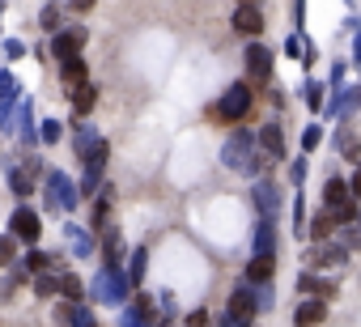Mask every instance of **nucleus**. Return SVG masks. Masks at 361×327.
<instances>
[{"instance_id":"22","label":"nucleus","mask_w":361,"mask_h":327,"mask_svg":"<svg viewBox=\"0 0 361 327\" xmlns=\"http://www.w3.org/2000/svg\"><path fill=\"white\" fill-rule=\"evenodd\" d=\"M276 251V230H272V221H259V234H255V255H272ZM276 259V255H272Z\"/></svg>"},{"instance_id":"38","label":"nucleus","mask_w":361,"mask_h":327,"mask_svg":"<svg viewBox=\"0 0 361 327\" xmlns=\"http://www.w3.org/2000/svg\"><path fill=\"white\" fill-rule=\"evenodd\" d=\"M188 327H209V314H204V310H192V319H188Z\"/></svg>"},{"instance_id":"26","label":"nucleus","mask_w":361,"mask_h":327,"mask_svg":"<svg viewBox=\"0 0 361 327\" xmlns=\"http://www.w3.org/2000/svg\"><path fill=\"white\" fill-rule=\"evenodd\" d=\"M102 192V166H85V179H81V196H94Z\"/></svg>"},{"instance_id":"34","label":"nucleus","mask_w":361,"mask_h":327,"mask_svg":"<svg viewBox=\"0 0 361 327\" xmlns=\"http://www.w3.org/2000/svg\"><path fill=\"white\" fill-rule=\"evenodd\" d=\"M68 238H73V251H77V255H90V238H85L81 230H68Z\"/></svg>"},{"instance_id":"14","label":"nucleus","mask_w":361,"mask_h":327,"mask_svg":"<svg viewBox=\"0 0 361 327\" xmlns=\"http://www.w3.org/2000/svg\"><path fill=\"white\" fill-rule=\"evenodd\" d=\"M272 272H276V259H272V255H255V259L247 264V285H268Z\"/></svg>"},{"instance_id":"29","label":"nucleus","mask_w":361,"mask_h":327,"mask_svg":"<svg viewBox=\"0 0 361 327\" xmlns=\"http://www.w3.org/2000/svg\"><path fill=\"white\" fill-rule=\"evenodd\" d=\"M35 293H39V297H56V293H60V276H47V272H39V280H35Z\"/></svg>"},{"instance_id":"18","label":"nucleus","mask_w":361,"mask_h":327,"mask_svg":"<svg viewBox=\"0 0 361 327\" xmlns=\"http://www.w3.org/2000/svg\"><path fill=\"white\" fill-rule=\"evenodd\" d=\"M331 226H336V213H331V209H323V213H314V217H310V230H306V234H310L314 242H323V238L331 234Z\"/></svg>"},{"instance_id":"17","label":"nucleus","mask_w":361,"mask_h":327,"mask_svg":"<svg viewBox=\"0 0 361 327\" xmlns=\"http://www.w3.org/2000/svg\"><path fill=\"white\" fill-rule=\"evenodd\" d=\"M259 144H264L268 157H281V153H285V136H281V128H276V123L259 128Z\"/></svg>"},{"instance_id":"13","label":"nucleus","mask_w":361,"mask_h":327,"mask_svg":"<svg viewBox=\"0 0 361 327\" xmlns=\"http://www.w3.org/2000/svg\"><path fill=\"white\" fill-rule=\"evenodd\" d=\"M102 259H106V268L123 264V234L119 230H102Z\"/></svg>"},{"instance_id":"4","label":"nucleus","mask_w":361,"mask_h":327,"mask_svg":"<svg viewBox=\"0 0 361 327\" xmlns=\"http://www.w3.org/2000/svg\"><path fill=\"white\" fill-rule=\"evenodd\" d=\"M43 187H47V209H64V213L77 209V192H73V179L64 171H47Z\"/></svg>"},{"instance_id":"24","label":"nucleus","mask_w":361,"mask_h":327,"mask_svg":"<svg viewBox=\"0 0 361 327\" xmlns=\"http://www.w3.org/2000/svg\"><path fill=\"white\" fill-rule=\"evenodd\" d=\"M9 192H13L18 200H26V196L35 192V187H30V175H26V171H9Z\"/></svg>"},{"instance_id":"25","label":"nucleus","mask_w":361,"mask_h":327,"mask_svg":"<svg viewBox=\"0 0 361 327\" xmlns=\"http://www.w3.org/2000/svg\"><path fill=\"white\" fill-rule=\"evenodd\" d=\"M145 268H149V251L140 247V251H132V268H128V280H132V285H140V280H145Z\"/></svg>"},{"instance_id":"8","label":"nucleus","mask_w":361,"mask_h":327,"mask_svg":"<svg viewBox=\"0 0 361 327\" xmlns=\"http://www.w3.org/2000/svg\"><path fill=\"white\" fill-rule=\"evenodd\" d=\"M247 73H251V81H268L272 77V51L264 43H251L247 47Z\"/></svg>"},{"instance_id":"5","label":"nucleus","mask_w":361,"mask_h":327,"mask_svg":"<svg viewBox=\"0 0 361 327\" xmlns=\"http://www.w3.org/2000/svg\"><path fill=\"white\" fill-rule=\"evenodd\" d=\"M90 43V30L85 26H68V30H60V35H51V56L60 60V64H68V60H77L81 56V47Z\"/></svg>"},{"instance_id":"10","label":"nucleus","mask_w":361,"mask_h":327,"mask_svg":"<svg viewBox=\"0 0 361 327\" xmlns=\"http://www.w3.org/2000/svg\"><path fill=\"white\" fill-rule=\"evenodd\" d=\"M234 30H238V35H264V18H259V9H255V5H238V13H234Z\"/></svg>"},{"instance_id":"19","label":"nucleus","mask_w":361,"mask_h":327,"mask_svg":"<svg viewBox=\"0 0 361 327\" xmlns=\"http://www.w3.org/2000/svg\"><path fill=\"white\" fill-rule=\"evenodd\" d=\"M60 297H64V302H81V297H85V285H81L77 272H60Z\"/></svg>"},{"instance_id":"27","label":"nucleus","mask_w":361,"mask_h":327,"mask_svg":"<svg viewBox=\"0 0 361 327\" xmlns=\"http://www.w3.org/2000/svg\"><path fill=\"white\" fill-rule=\"evenodd\" d=\"M18 94H22V85L13 81V73H0V102H18Z\"/></svg>"},{"instance_id":"20","label":"nucleus","mask_w":361,"mask_h":327,"mask_svg":"<svg viewBox=\"0 0 361 327\" xmlns=\"http://www.w3.org/2000/svg\"><path fill=\"white\" fill-rule=\"evenodd\" d=\"M60 22H64V9L56 5V0H47V5H43V13H39V26H43L47 35H60Z\"/></svg>"},{"instance_id":"31","label":"nucleus","mask_w":361,"mask_h":327,"mask_svg":"<svg viewBox=\"0 0 361 327\" xmlns=\"http://www.w3.org/2000/svg\"><path fill=\"white\" fill-rule=\"evenodd\" d=\"M60 136H64V128H60V123H56V119H47V123H43V128H39V140H43V144H56V140H60Z\"/></svg>"},{"instance_id":"21","label":"nucleus","mask_w":361,"mask_h":327,"mask_svg":"<svg viewBox=\"0 0 361 327\" xmlns=\"http://www.w3.org/2000/svg\"><path fill=\"white\" fill-rule=\"evenodd\" d=\"M255 204L264 209V221L276 217V192H272V183H255Z\"/></svg>"},{"instance_id":"33","label":"nucleus","mask_w":361,"mask_h":327,"mask_svg":"<svg viewBox=\"0 0 361 327\" xmlns=\"http://www.w3.org/2000/svg\"><path fill=\"white\" fill-rule=\"evenodd\" d=\"M5 56H9V60H22V56H26V43H22V39H5Z\"/></svg>"},{"instance_id":"1","label":"nucleus","mask_w":361,"mask_h":327,"mask_svg":"<svg viewBox=\"0 0 361 327\" xmlns=\"http://www.w3.org/2000/svg\"><path fill=\"white\" fill-rule=\"evenodd\" d=\"M247 111H251V85L238 81V85H230V90L221 94V102H217L209 115H213V123H238Z\"/></svg>"},{"instance_id":"11","label":"nucleus","mask_w":361,"mask_h":327,"mask_svg":"<svg viewBox=\"0 0 361 327\" xmlns=\"http://www.w3.org/2000/svg\"><path fill=\"white\" fill-rule=\"evenodd\" d=\"M60 81H64V90L73 94L77 85H85V81H90V64H85L81 56H77V60H68V64H60Z\"/></svg>"},{"instance_id":"3","label":"nucleus","mask_w":361,"mask_h":327,"mask_svg":"<svg viewBox=\"0 0 361 327\" xmlns=\"http://www.w3.org/2000/svg\"><path fill=\"white\" fill-rule=\"evenodd\" d=\"M94 302H111V306H119L128 293H132V280L123 276V268H102L98 276H94Z\"/></svg>"},{"instance_id":"37","label":"nucleus","mask_w":361,"mask_h":327,"mask_svg":"<svg viewBox=\"0 0 361 327\" xmlns=\"http://www.w3.org/2000/svg\"><path fill=\"white\" fill-rule=\"evenodd\" d=\"M306 102H310V106H319V102H323V90H319V85H314V81H310V85H306Z\"/></svg>"},{"instance_id":"7","label":"nucleus","mask_w":361,"mask_h":327,"mask_svg":"<svg viewBox=\"0 0 361 327\" xmlns=\"http://www.w3.org/2000/svg\"><path fill=\"white\" fill-rule=\"evenodd\" d=\"M255 310H259V297H255V289L251 285H238L234 293H230V314L247 327L251 319H255Z\"/></svg>"},{"instance_id":"15","label":"nucleus","mask_w":361,"mask_h":327,"mask_svg":"<svg viewBox=\"0 0 361 327\" xmlns=\"http://www.w3.org/2000/svg\"><path fill=\"white\" fill-rule=\"evenodd\" d=\"M348 200H353V187H344V183H340V179H331V183H327V187H323V204H327V209H331V213H336V209H344V204H348Z\"/></svg>"},{"instance_id":"23","label":"nucleus","mask_w":361,"mask_h":327,"mask_svg":"<svg viewBox=\"0 0 361 327\" xmlns=\"http://www.w3.org/2000/svg\"><path fill=\"white\" fill-rule=\"evenodd\" d=\"M310 264H314V268L344 264V247H314V251H310Z\"/></svg>"},{"instance_id":"30","label":"nucleus","mask_w":361,"mask_h":327,"mask_svg":"<svg viewBox=\"0 0 361 327\" xmlns=\"http://www.w3.org/2000/svg\"><path fill=\"white\" fill-rule=\"evenodd\" d=\"M106 217H111V192H102V200H98V209H94V230H111Z\"/></svg>"},{"instance_id":"9","label":"nucleus","mask_w":361,"mask_h":327,"mask_svg":"<svg viewBox=\"0 0 361 327\" xmlns=\"http://www.w3.org/2000/svg\"><path fill=\"white\" fill-rule=\"evenodd\" d=\"M56 319H60V323H68V327H98L94 310H90V306H81V302H64V306L56 310Z\"/></svg>"},{"instance_id":"32","label":"nucleus","mask_w":361,"mask_h":327,"mask_svg":"<svg viewBox=\"0 0 361 327\" xmlns=\"http://www.w3.org/2000/svg\"><path fill=\"white\" fill-rule=\"evenodd\" d=\"M13 251H18V238H13V234H5V238H0V259H5V264H13V259H18Z\"/></svg>"},{"instance_id":"16","label":"nucleus","mask_w":361,"mask_h":327,"mask_svg":"<svg viewBox=\"0 0 361 327\" xmlns=\"http://www.w3.org/2000/svg\"><path fill=\"white\" fill-rule=\"evenodd\" d=\"M323 319H327V306H323V302H302L298 314H293L298 327H314V323H323Z\"/></svg>"},{"instance_id":"2","label":"nucleus","mask_w":361,"mask_h":327,"mask_svg":"<svg viewBox=\"0 0 361 327\" xmlns=\"http://www.w3.org/2000/svg\"><path fill=\"white\" fill-rule=\"evenodd\" d=\"M251 149H255V136H251V132H234V136L226 140V149H221V161H226L230 171H259L264 161L251 157Z\"/></svg>"},{"instance_id":"12","label":"nucleus","mask_w":361,"mask_h":327,"mask_svg":"<svg viewBox=\"0 0 361 327\" xmlns=\"http://www.w3.org/2000/svg\"><path fill=\"white\" fill-rule=\"evenodd\" d=\"M94 106H98V85H90V81L77 85V90H73V115H77V119H90Z\"/></svg>"},{"instance_id":"40","label":"nucleus","mask_w":361,"mask_h":327,"mask_svg":"<svg viewBox=\"0 0 361 327\" xmlns=\"http://www.w3.org/2000/svg\"><path fill=\"white\" fill-rule=\"evenodd\" d=\"M238 5H255V0H238Z\"/></svg>"},{"instance_id":"41","label":"nucleus","mask_w":361,"mask_h":327,"mask_svg":"<svg viewBox=\"0 0 361 327\" xmlns=\"http://www.w3.org/2000/svg\"><path fill=\"white\" fill-rule=\"evenodd\" d=\"M0 264H5V259H0Z\"/></svg>"},{"instance_id":"6","label":"nucleus","mask_w":361,"mask_h":327,"mask_svg":"<svg viewBox=\"0 0 361 327\" xmlns=\"http://www.w3.org/2000/svg\"><path fill=\"white\" fill-rule=\"evenodd\" d=\"M9 234H13L18 242H39V234H43L39 213H35V209H26V204H18V209H13V217H9Z\"/></svg>"},{"instance_id":"35","label":"nucleus","mask_w":361,"mask_h":327,"mask_svg":"<svg viewBox=\"0 0 361 327\" xmlns=\"http://www.w3.org/2000/svg\"><path fill=\"white\" fill-rule=\"evenodd\" d=\"M319 140H323V132H319V128H306V136H302V149L310 153V149H314Z\"/></svg>"},{"instance_id":"36","label":"nucleus","mask_w":361,"mask_h":327,"mask_svg":"<svg viewBox=\"0 0 361 327\" xmlns=\"http://www.w3.org/2000/svg\"><path fill=\"white\" fill-rule=\"evenodd\" d=\"M94 5H98V0H68V9H73V13H90Z\"/></svg>"},{"instance_id":"28","label":"nucleus","mask_w":361,"mask_h":327,"mask_svg":"<svg viewBox=\"0 0 361 327\" xmlns=\"http://www.w3.org/2000/svg\"><path fill=\"white\" fill-rule=\"evenodd\" d=\"M47 268H51V255L47 251H39V247L26 251V272H47Z\"/></svg>"},{"instance_id":"39","label":"nucleus","mask_w":361,"mask_h":327,"mask_svg":"<svg viewBox=\"0 0 361 327\" xmlns=\"http://www.w3.org/2000/svg\"><path fill=\"white\" fill-rule=\"evenodd\" d=\"M348 187H353V200H361V171L353 175V183H348Z\"/></svg>"}]
</instances>
